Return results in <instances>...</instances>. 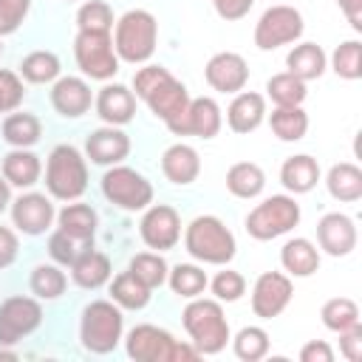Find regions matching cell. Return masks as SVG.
I'll use <instances>...</instances> for the list:
<instances>
[{"label":"cell","instance_id":"obj_42","mask_svg":"<svg viewBox=\"0 0 362 362\" xmlns=\"http://www.w3.org/2000/svg\"><path fill=\"white\" fill-rule=\"evenodd\" d=\"M127 272H133L147 288H158V286H164L167 283V260L158 255V252H139L133 260H130V266H127Z\"/></svg>","mask_w":362,"mask_h":362},{"label":"cell","instance_id":"obj_54","mask_svg":"<svg viewBox=\"0 0 362 362\" xmlns=\"http://www.w3.org/2000/svg\"><path fill=\"white\" fill-rule=\"evenodd\" d=\"M0 359H17V354H14V351H6V348L0 345Z\"/></svg>","mask_w":362,"mask_h":362},{"label":"cell","instance_id":"obj_11","mask_svg":"<svg viewBox=\"0 0 362 362\" xmlns=\"http://www.w3.org/2000/svg\"><path fill=\"white\" fill-rule=\"evenodd\" d=\"M305 31L303 14L294 6H269L255 23V45L260 51H274L280 45L297 42Z\"/></svg>","mask_w":362,"mask_h":362},{"label":"cell","instance_id":"obj_8","mask_svg":"<svg viewBox=\"0 0 362 362\" xmlns=\"http://www.w3.org/2000/svg\"><path fill=\"white\" fill-rule=\"evenodd\" d=\"M300 223V204L291 195H272L246 215V232L255 240H274Z\"/></svg>","mask_w":362,"mask_h":362},{"label":"cell","instance_id":"obj_24","mask_svg":"<svg viewBox=\"0 0 362 362\" xmlns=\"http://www.w3.org/2000/svg\"><path fill=\"white\" fill-rule=\"evenodd\" d=\"M57 223L59 229L74 238L76 243L82 246H93V238H96V226H99V215L90 204H65L57 215Z\"/></svg>","mask_w":362,"mask_h":362},{"label":"cell","instance_id":"obj_19","mask_svg":"<svg viewBox=\"0 0 362 362\" xmlns=\"http://www.w3.org/2000/svg\"><path fill=\"white\" fill-rule=\"evenodd\" d=\"M127 153H130V136L116 124H105L85 139V156L99 167L122 164Z\"/></svg>","mask_w":362,"mask_h":362},{"label":"cell","instance_id":"obj_16","mask_svg":"<svg viewBox=\"0 0 362 362\" xmlns=\"http://www.w3.org/2000/svg\"><path fill=\"white\" fill-rule=\"evenodd\" d=\"M204 79L218 93H240L249 82V65L235 51H218L204 68Z\"/></svg>","mask_w":362,"mask_h":362},{"label":"cell","instance_id":"obj_32","mask_svg":"<svg viewBox=\"0 0 362 362\" xmlns=\"http://www.w3.org/2000/svg\"><path fill=\"white\" fill-rule=\"evenodd\" d=\"M3 141L8 147H34L42 136V122L34 116V113H20V110H11L6 119H3Z\"/></svg>","mask_w":362,"mask_h":362},{"label":"cell","instance_id":"obj_55","mask_svg":"<svg viewBox=\"0 0 362 362\" xmlns=\"http://www.w3.org/2000/svg\"><path fill=\"white\" fill-rule=\"evenodd\" d=\"M0 57H3V42H0Z\"/></svg>","mask_w":362,"mask_h":362},{"label":"cell","instance_id":"obj_20","mask_svg":"<svg viewBox=\"0 0 362 362\" xmlns=\"http://www.w3.org/2000/svg\"><path fill=\"white\" fill-rule=\"evenodd\" d=\"M51 105L59 116L65 119H79L90 110L93 105V93L90 85L82 76H59L51 85Z\"/></svg>","mask_w":362,"mask_h":362},{"label":"cell","instance_id":"obj_27","mask_svg":"<svg viewBox=\"0 0 362 362\" xmlns=\"http://www.w3.org/2000/svg\"><path fill=\"white\" fill-rule=\"evenodd\" d=\"M280 263L288 277H311L320 269V249L308 238H291L280 249Z\"/></svg>","mask_w":362,"mask_h":362},{"label":"cell","instance_id":"obj_10","mask_svg":"<svg viewBox=\"0 0 362 362\" xmlns=\"http://www.w3.org/2000/svg\"><path fill=\"white\" fill-rule=\"evenodd\" d=\"M74 57L79 71L88 79L107 82L119 74V57L113 51V37L99 31H76L74 40Z\"/></svg>","mask_w":362,"mask_h":362},{"label":"cell","instance_id":"obj_48","mask_svg":"<svg viewBox=\"0 0 362 362\" xmlns=\"http://www.w3.org/2000/svg\"><path fill=\"white\" fill-rule=\"evenodd\" d=\"M339 351L348 362H359L362 359V325H354L348 331L339 334Z\"/></svg>","mask_w":362,"mask_h":362},{"label":"cell","instance_id":"obj_1","mask_svg":"<svg viewBox=\"0 0 362 362\" xmlns=\"http://www.w3.org/2000/svg\"><path fill=\"white\" fill-rule=\"evenodd\" d=\"M133 90L139 99L147 102L156 119L164 124H173L189 105V90L184 82H178L164 65H144L133 76Z\"/></svg>","mask_w":362,"mask_h":362},{"label":"cell","instance_id":"obj_21","mask_svg":"<svg viewBox=\"0 0 362 362\" xmlns=\"http://www.w3.org/2000/svg\"><path fill=\"white\" fill-rule=\"evenodd\" d=\"M93 105H96V113L105 124L122 127V124L133 122V116H136V93L127 85H119V82L99 88Z\"/></svg>","mask_w":362,"mask_h":362},{"label":"cell","instance_id":"obj_3","mask_svg":"<svg viewBox=\"0 0 362 362\" xmlns=\"http://www.w3.org/2000/svg\"><path fill=\"white\" fill-rule=\"evenodd\" d=\"M156 42H158V20L147 8H130L116 20L113 51L119 59L130 65H144L156 54Z\"/></svg>","mask_w":362,"mask_h":362},{"label":"cell","instance_id":"obj_39","mask_svg":"<svg viewBox=\"0 0 362 362\" xmlns=\"http://www.w3.org/2000/svg\"><path fill=\"white\" fill-rule=\"evenodd\" d=\"M320 317H322V325L328 331L342 334V331L359 325V305L351 297H331V300L322 303Z\"/></svg>","mask_w":362,"mask_h":362},{"label":"cell","instance_id":"obj_13","mask_svg":"<svg viewBox=\"0 0 362 362\" xmlns=\"http://www.w3.org/2000/svg\"><path fill=\"white\" fill-rule=\"evenodd\" d=\"M139 235L147 249L167 252L181 240V218L170 204H153V206H147V212L139 223Z\"/></svg>","mask_w":362,"mask_h":362},{"label":"cell","instance_id":"obj_47","mask_svg":"<svg viewBox=\"0 0 362 362\" xmlns=\"http://www.w3.org/2000/svg\"><path fill=\"white\" fill-rule=\"evenodd\" d=\"M28 8H31V0H0V37L14 34L23 25Z\"/></svg>","mask_w":362,"mask_h":362},{"label":"cell","instance_id":"obj_35","mask_svg":"<svg viewBox=\"0 0 362 362\" xmlns=\"http://www.w3.org/2000/svg\"><path fill=\"white\" fill-rule=\"evenodd\" d=\"M272 133L280 141H300L308 133V113L303 110V105L294 107H274L269 116Z\"/></svg>","mask_w":362,"mask_h":362},{"label":"cell","instance_id":"obj_38","mask_svg":"<svg viewBox=\"0 0 362 362\" xmlns=\"http://www.w3.org/2000/svg\"><path fill=\"white\" fill-rule=\"evenodd\" d=\"M167 283H170V288H173L178 297H187V300L201 297L204 288L209 286L206 272H204L201 266H195V263H178V266H173V269L167 272Z\"/></svg>","mask_w":362,"mask_h":362},{"label":"cell","instance_id":"obj_15","mask_svg":"<svg viewBox=\"0 0 362 362\" xmlns=\"http://www.w3.org/2000/svg\"><path fill=\"white\" fill-rule=\"evenodd\" d=\"M223 124V116H221V107L212 96H198V99H189L187 110L173 122L167 124L170 133L175 136H198V139H215L218 130Z\"/></svg>","mask_w":362,"mask_h":362},{"label":"cell","instance_id":"obj_50","mask_svg":"<svg viewBox=\"0 0 362 362\" xmlns=\"http://www.w3.org/2000/svg\"><path fill=\"white\" fill-rule=\"evenodd\" d=\"M17 252H20V240H17L14 229L0 226V269H8L17 260Z\"/></svg>","mask_w":362,"mask_h":362},{"label":"cell","instance_id":"obj_23","mask_svg":"<svg viewBox=\"0 0 362 362\" xmlns=\"http://www.w3.org/2000/svg\"><path fill=\"white\" fill-rule=\"evenodd\" d=\"M161 173L170 184H192L201 173V158H198V150L178 141V144H170L161 156Z\"/></svg>","mask_w":362,"mask_h":362},{"label":"cell","instance_id":"obj_33","mask_svg":"<svg viewBox=\"0 0 362 362\" xmlns=\"http://www.w3.org/2000/svg\"><path fill=\"white\" fill-rule=\"evenodd\" d=\"M153 297V288H147L133 272H122L113 277L110 283V300L119 305V308H127V311H141Z\"/></svg>","mask_w":362,"mask_h":362},{"label":"cell","instance_id":"obj_17","mask_svg":"<svg viewBox=\"0 0 362 362\" xmlns=\"http://www.w3.org/2000/svg\"><path fill=\"white\" fill-rule=\"evenodd\" d=\"M57 212L48 195L42 192H25L11 201V223L23 235H42L54 223Z\"/></svg>","mask_w":362,"mask_h":362},{"label":"cell","instance_id":"obj_37","mask_svg":"<svg viewBox=\"0 0 362 362\" xmlns=\"http://www.w3.org/2000/svg\"><path fill=\"white\" fill-rule=\"evenodd\" d=\"M266 96L277 105V107H294V105H303L305 96H308V88L303 79H297L294 74L283 71V74H274L269 82H266Z\"/></svg>","mask_w":362,"mask_h":362},{"label":"cell","instance_id":"obj_2","mask_svg":"<svg viewBox=\"0 0 362 362\" xmlns=\"http://www.w3.org/2000/svg\"><path fill=\"white\" fill-rule=\"evenodd\" d=\"M184 331L189 334V342L195 345V351L201 356H212L221 354L226 348L229 337V322L226 314L221 308L218 300H204V297H192L181 314Z\"/></svg>","mask_w":362,"mask_h":362},{"label":"cell","instance_id":"obj_30","mask_svg":"<svg viewBox=\"0 0 362 362\" xmlns=\"http://www.w3.org/2000/svg\"><path fill=\"white\" fill-rule=\"evenodd\" d=\"M325 187H328L331 198H337L342 204H356L362 198V170L351 161H339L328 170Z\"/></svg>","mask_w":362,"mask_h":362},{"label":"cell","instance_id":"obj_14","mask_svg":"<svg viewBox=\"0 0 362 362\" xmlns=\"http://www.w3.org/2000/svg\"><path fill=\"white\" fill-rule=\"evenodd\" d=\"M294 286L291 277L283 272H263L255 286H252V311L260 320H272L277 314H283L291 303Z\"/></svg>","mask_w":362,"mask_h":362},{"label":"cell","instance_id":"obj_43","mask_svg":"<svg viewBox=\"0 0 362 362\" xmlns=\"http://www.w3.org/2000/svg\"><path fill=\"white\" fill-rule=\"evenodd\" d=\"M76 28L110 34L113 31V8L105 0H85L76 11Z\"/></svg>","mask_w":362,"mask_h":362},{"label":"cell","instance_id":"obj_45","mask_svg":"<svg viewBox=\"0 0 362 362\" xmlns=\"http://www.w3.org/2000/svg\"><path fill=\"white\" fill-rule=\"evenodd\" d=\"M23 96H25V90H23V79H20V74L0 68V113H11V110H17L20 102H23Z\"/></svg>","mask_w":362,"mask_h":362},{"label":"cell","instance_id":"obj_5","mask_svg":"<svg viewBox=\"0 0 362 362\" xmlns=\"http://www.w3.org/2000/svg\"><path fill=\"white\" fill-rule=\"evenodd\" d=\"M124 351L136 362H192L201 356L195 351V345L178 342L170 331L150 325V322L130 328V334L124 339Z\"/></svg>","mask_w":362,"mask_h":362},{"label":"cell","instance_id":"obj_22","mask_svg":"<svg viewBox=\"0 0 362 362\" xmlns=\"http://www.w3.org/2000/svg\"><path fill=\"white\" fill-rule=\"evenodd\" d=\"M266 119V96L255 90H240L235 93L232 105L226 107V124L232 133H252L263 124Z\"/></svg>","mask_w":362,"mask_h":362},{"label":"cell","instance_id":"obj_12","mask_svg":"<svg viewBox=\"0 0 362 362\" xmlns=\"http://www.w3.org/2000/svg\"><path fill=\"white\" fill-rule=\"evenodd\" d=\"M42 322V305L37 297L14 294L0 303V345H14L34 334Z\"/></svg>","mask_w":362,"mask_h":362},{"label":"cell","instance_id":"obj_53","mask_svg":"<svg viewBox=\"0 0 362 362\" xmlns=\"http://www.w3.org/2000/svg\"><path fill=\"white\" fill-rule=\"evenodd\" d=\"M11 206V184L0 175V212H6Z\"/></svg>","mask_w":362,"mask_h":362},{"label":"cell","instance_id":"obj_44","mask_svg":"<svg viewBox=\"0 0 362 362\" xmlns=\"http://www.w3.org/2000/svg\"><path fill=\"white\" fill-rule=\"evenodd\" d=\"M212 294L218 303H238L246 294V277L235 269H223L212 277Z\"/></svg>","mask_w":362,"mask_h":362},{"label":"cell","instance_id":"obj_4","mask_svg":"<svg viewBox=\"0 0 362 362\" xmlns=\"http://www.w3.org/2000/svg\"><path fill=\"white\" fill-rule=\"evenodd\" d=\"M184 246H187L189 257H195L201 263H209V266H226L238 252L235 235L215 215L192 218L184 229Z\"/></svg>","mask_w":362,"mask_h":362},{"label":"cell","instance_id":"obj_52","mask_svg":"<svg viewBox=\"0 0 362 362\" xmlns=\"http://www.w3.org/2000/svg\"><path fill=\"white\" fill-rule=\"evenodd\" d=\"M337 6L342 8V14L348 17L354 31H362V0H337Z\"/></svg>","mask_w":362,"mask_h":362},{"label":"cell","instance_id":"obj_7","mask_svg":"<svg viewBox=\"0 0 362 362\" xmlns=\"http://www.w3.org/2000/svg\"><path fill=\"white\" fill-rule=\"evenodd\" d=\"M45 187L57 201H76L88 189V164L74 144H57L48 153Z\"/></svg>","mask_w":362,"mask_h":362},{"label":"cell","instance_id":"obj_18","mask_svg":"<svg viewBox=\"0 0 362 362\" xmlns=\"http://www.w3.org/2000/svg\"><path fill=\"white\" fill-rule=\"evenodd\" d=\"M317 243L331 257H348L356 249V223L345 212H325L317 223Z\"/></svg>","mask_w":362,"mask_h":362},{"label":"cell","instance_id":"obj_34","mask_svg":"<svg viewBox=\"0 0 362 362\" xmlns=\"http://www.w3.org/2000/svg\"><path fill=\"white\" fill-rule=\"evenodd\" d=\"M59 57L54 51H31L23 57L20 62V79L31 82V85H48L59 79Z\"/></svg>","mask_w":362,"mask_h":362},{"label":"cell","instance_id":"obj_51","mask_svg":"<svg viewBox=\"0 0 362 362\" xmlns=\"http://www.w3.org/2000/svg\"><path fill=\"white\" fill-rule=\"evenodd\" d=\"M300 362H334V351L322 339H308L300 348Z\"/></svg>","mask_w":362,"mask_h":362},{"label":"cell","instance_id":"obj_31","mask_svg":"<svg viewBox=\"0 0 362 362\" xmlns=\"http://www.w3.org/2000/svg\"><path fill=\"white\" fill-rule=\"evenodd\" d=\"M226 189L235 198H257L266 189V173L255 161H238L226 170Z\"/></svg>","mask_w":362,"mask_h":362},{"label":"cell","instance_id":"obj_9","mask_svg":"<svg viewBox=\"0 0 362 362\" xmlns=\"http://www.w3.org/2000/svg\"><path fill=\"white\" fill-rule=\"evenodd\" d=\"M102 195L124 212H139L153 204V184L139 170L113 164L102 175Z\"/></svg>","mask_w":362,"mask_h":362},{"label":"cell","instance_id":"obj_26","mask_svg":"<svg viewBox=\"0 0 362 362\" xmlns=\"http://www.w3.org/2000/svg\"><path fill=\"white\" fill-rule=\"evenodd\" d=\"M40 175H42V161L28 147H11V153H6V158H3V178L11 187L28 189V187H34L40 181Z\"/></svg>","mask_w":362,"mask_h":362},{"label":"cell","instance_id":"obj_28","mask_svg":"<svg viewBox=\"0 0 362 362\" xmlns=\"http://www.w3.org/2000/svg\"><path fill=\"white\" fill-rule=\"evenodd\" d=\"M280 181L294 195L311 192L317 187V181H320V164H317V158H311L305 153L286 158L283 167H280Z\"/></svg>","mask_w":362,"mask_h":362},{"label":"cell","instance_id":"obj_40","mask_svg":"<svg viewBox=\"0 0 362 362\" xmlns=\"http://www.w3.org/2000/svg\"><path fill=\"white\" fill-rule=\"evenodd\" d=\"M232 351L243 362H257L269 354V334L260 325H243L232 339Z\"/></svg>","mask_w":362,"mask_h":362},{"label":"cell","instance_id":"obj_49","mask_svg":"<svg viewBox=\"0 0 362 362\" xmlns=\"http://www.w3.org/2000/svg\"><path fill=\"white\" fill-rule=\"evenodd\" d=\"M212 6H215V11H218L221 20H229L232 23V20L246 17L252 11L255 0H212Z\"/></svg>","mask_w":362,"mask_h":362},{"label":"cell","instance_id":"obj_36","mask_svg":"<svg viewBox=\"0 0 362 362\" xmlns=\"http://www.w3.org/2000/svg\"><path fill=\"white\" fill-rule=\"evenodd\" d=\"M28 286H31V294L37 300H57V297L65 294L68 277L57 263H40V266L31 269Z\"/></svg>","mask_w":362,"mask_h":362},{"label":"cell","instance_id":"obj_41","mask_svg":"<svg viewBox=\"0 0 362 362\" xmlns=\"http://www.w3.org/2000/svg\"><path fill=\"white\" fill-rule=\"evenodd\" d=\"M331 71L339 79H359L362 76V42L359 40H345L334 48L331 54Z\"/></svg>","mask_w":362,"mask_h":362},{"label":"cell","instance_id":"obj_46","mask_svg":"<svg viewBox=\"0 0 362 362\" xmlns=\"http://www.w3.org/2000/svg\"><path fill=\"white\" fill-rule=\"evenodd\" d=\"M82 249H85V246H82V243H76L74 238H68L62 229L51 232V238H48V255L54 257V263H57V266H71Z\"/></svg>","mask_w":362,"mask_h":362},{"label":"cell","instance_id":"obj_29","mask_svg":"<svg viewBox=\"0 0 362 362\" xmlns=\"http://www.w3.org/2000/svg\"><path fill=\"white\" fill-rule=\"evenodd\" d=\"M286 68L288 74H294L297 79L303 82H311V79H320L328 68V57L325 51L317 45V42H300L288 51L286 57Z\"/></svg>","mask_w":362,"mask_h":362},{"label":"cell","instance_id":"obj_25","mask_svg":"<svg viewBox=\"0 0 362 362\" xmlns=\"http://www.w3.org/2000/svg\"><path fill=\"white\" fill-rule=\"evenodd\" d=\"M110 274H113L110 257L93 246H85L71 263V277L79 288H102L110 280Z\"/></svg>","mask_w":362,"mask_h":362},{"label":"cell","instance_id":"obj_6","mask_svg":"<svg viewBox=\"0 0 362 362\" xmlns=\"http://www.w3.org/2000/svg\"><path fill=\"white\" fill-rule=\"evenodd\" d=\"M124 317L113 300H93L82 308L79 320V342L90 354H110L122 342Z\"/></svg>","mask_w":362,"mask_h":362}]
</instances>
